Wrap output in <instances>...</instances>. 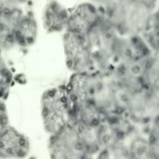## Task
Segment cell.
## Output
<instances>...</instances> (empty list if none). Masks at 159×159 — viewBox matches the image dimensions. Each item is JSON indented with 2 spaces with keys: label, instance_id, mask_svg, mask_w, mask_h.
<instances>
[{
  "label": "cell",
  "instance_id": "6da1fadb",
  "mask_svg": "<svg viewBox=\"0 0 159 159\" xmlns=\"http://www.w3.org/2000/svg\"><path fill=\"white\" fill-rule=\"evenodd\" d=\"M66 89L70 100H82L94 105L104 116L125 114L124 93L116 85L111 74H74Z\"/></svg>",
  "mask_w": 159,
  "mask_h": 159
},
{
  "label": "cell",
  "instance_id": "7a4b0ae2",
  "mask_svg": "<svg viewBox=\"0 0 159 159\" xmlns=\"http://www.w3.org/2000/svg\"><path fill=\"white\" fill-rule=\"evenodd\" d=\"M157 0H105L101 8L102 17L121 35L140 34L153 14Z\"/></svg>",
  "mask_w": 159,
  "mask_h": 159
},
{
  "label": "cell",
  "instance_id": "3957f363",
  "mask_svg": "<svg viewBox=\"0 0 159 159\" xmlns=\"http://www.w3.org/2000/svg\"><path fill=\"white\" fill-rule=\"evenodd\" d=\"M84 38L92 56L96 73L111 74L117 65L121 35L102 17Z\"/></svg>",
  "mask_w": 159,
  "mask_h": 159
},
{
  "label": "cell",
  "instance_id": "277c9868",
  "mask_svg": "<svg viewBox=\"0 0 159 159\" xmlns=\"http://www.w3.org/2000/svg\"><path fill=\"white\" fill-rule=\"evenodd\" d=\"M71 101L66 87L59 86L44 92L41 115L46 131L53 135L70 124Z\"/></svg>",
  "mask_w": 159,
  "mask_h": 159
},
{
  "label": "cell",
  "instance_id": "5b68a950",
  "mask_svg": "<svg viewBox=\"0 0 159 159\" xmlns=\"http://www.w3.org/2000/svg\"><path fill=\"white\" fill-rule=\"evenodd\" d=\"M158 91L144 88L133 93L124 94L125 115L136 126L147 127L158 118Z\"/></svg>",
  "mask_w": 159,
  "mask_h": 159
},
{
  "label": "cell",
  "instance_id": "8992f818",
  "mask_svg": "<svg viewBox=\"0 0 159 159\" xmlns=\"http://www.w3.org/2000/svg\"><path fill=\"white\" fill-rule=\"evenodd\" d=\"M62 41L67 67L74 74L96 73L84 35L65 31Z\"/></svg>",
  "mask_w": 159,
  "mask_h": 159
},
{
  "label": "cell",
  "instance_id": "52a82bcc",
  "mask_svg": "<svg viewBox=\"0 0 159 159\" xmlns=\"http://www.w3.org/2000/svg\"><path fill=\"white\" fill-rule=\"evenodd\" d=\"M48 149L51 159H94L86 153L75 128L71 124L50 135Z\"/></svg>",
  "mask_w": 159,
  "mask_h": 159
},
{
  "label": "cell",
  "instance_id": "ba28073f",
  "mask_svg": "<svg viewBox=\"0 0 159 159\" xmlns=\"http://www.w3.org/2000/svg\"><path fill=\"white\" fill-rule=\"evenodd\" d=\"M102 18L99 6L86 2L69 9L66 32L80 35L87 34Z\"/></svg>",
  "mask_w": 159,
  "mask_h": 159
},
{
  "label": "cell",
  "instance_id": "9c48e42d",
  "mask_svg": "<svg viewBox=\"0 0 159 159\" xmlns=\"http://www.w3.org/2000/svg\"><path fill=\"white\" fill-rule=\"evenodd\" d=\"M30 153L27 137L12 126L0 129V159H23Z\"/></svg>",
  "mask_w": 159,
  "mask_h": 159
},
{
  "label": "cell",
  "instance_id": "30bf717a",
  "mask_svg": "<svg viewBox=\"0 0 159 159\" xmlns=\"http://www.w3.org/2000/svg\"><path fill=\"white\" fill-rule=\"evenodd\" d=\"M22 12L21 7L7 3L0 12V48L2 51L16 47L15 27Z\"/></svg>",
  "mask_w": 159,
  "mask_h": 159
},
{
  "label": "cell",
  "instance_id": "8fae6325",
  "mask_svg": "<svg viewBox=\"0 0 159 159\" xmlns=\"http://www.w3.org/2000/svg\"><path fill=\"white\" fill-rule=\"evenodd\" d=\"M71 101L70 105V124L73 126H99L105 119L94 105L82 101Z\"/></svg>",
  "mask_w": 159,
  "mask_h": 159
},
{
  "label": "cell",
  "instance_id": "7c38bea8",
  "mask_svg": "<svg viewBox=\"0 0 159 159\" xmlns=\"http://www.w3.org/2000/svg\"><path fill=\"white\" fill-rule=\"evenodd\" d=\"M69 17V9L56 0H49L43 13V25L48 33L65 31Z\"/></svg>",
  "mask_w": 159,
  "mask_h": 159
},
{
  "label": "cell",
  "instance_id": "4fadbf2b",
  "mask_svg": "<svg viewBox=\"0 0 159 159\" xmlns=\"http://www.w3.org/2000/svg\"><path fill=\"white\" fill-rule=\"evenodd\" d=\"M37 36V22L34 14L24 11L20 16L15 27V43L19 47L33 45Z\"/></svg>",
  "mask_w": 159,
  "mask_h": 159
},
{
  "label": "cell",
  "instance_id": "5bb4252c",
  "mask_svg": "<svg viewBox=\"0 0 159 159\" xmlns=\"http://www.w3.org/2000/svg\"><path fill=\"white\" fill-rule=\"evenodd\" d=\"M77 131L78 137L83 144L86 153L94 157L102 149L103 144L101 137L99 126H74Z\"/></svg>",
  "mask_w": 159,
  "mask_h": 159
},
{
  "label": "cell",
  "instance_id": "9a60e30c",
  "mask_svg": "<svg viewBox=\"0 0 159 159\" xmlns=\"http://www.w3.org/2000/svg\"><path fill=\"white\" fill-rule=\"evenodd\" d=\"M127 141H129L128 144L123 143L127 148L129 159H153L146 136L137 131Z\"/></svg>",
  "mask_w": 159,
  "mask_h": 159
},
{
  "label": "cell",
  "instance_id": "2e32d148",
  "mask_svg": "<svg viewBox=\"0 0 159 159\" xmlns=\"http://www.w3.org/2000/svg\"><path fill=\"white\" fill-rule=\"evenodd\" d=\"M142 82L145 89L159 90L158 54H153L144 68Z\"/></svg>",
  "mask_w": 159,
  "mask_h": 159
},
{
  "label": "cell",
  "instance_id": "e0dca14e",
  "mask_svg": "<svg viewBox=\"0 0 159 159\" xmlns=\"http://www.w3.org/2000/svg\"><path fill=\"white\" fill-rule=\"evenodd\" d=\"M153 53L158 54V14L156 11L143 31L140 34Z\"/></svg>",
  "mask_w": 159,
  "mask_h": 159
},
{
  "label": "cell",
  "instance_id": "ac0fdd59",
  "mask_svg": "<svg viewBox=\"0 0 159 159\" xmlns=\"http://www.w3.org/2000/svg\"><path fill=\"white\" fill-rule=\"evenodd\" d=\"M148 127V131L146 134L148 145L153 159H158L159 155V132H158V118L151 123Z\"/></svg>",
  "mask_w": 159,
  "mask_h": 159
},
{
  "label": "cell",
  "instance_id": "d6986e66",
  "mask_svg": "<svg viewBox=\"0 0 159 159\" xmlns=\"http://www.w3.org/2000/svg\"><path fill=\"white\" fill-rule=\"evenodd\" d=\"M13 82V75L5 62L0 63V100L6 101L8 97Z\"/></svg>",
  "mask_w": 159,
  "mask_h": 159
},
{
  "label": "cell",
  "instance_id": "ffe728a7",
  "mask_svg": "<svg viewBox=\"0 0 159 159\" xmlns=\"http://www.w3.org/2000/svg\"><path fill=\"white\" fill-rule=\"evenodd\" d=\"M8 125V116L5 101L0 100V129Z\"/></svg>",
  "mask_w": 159,
  "mask_h": 159
},
{
  "label": "cell",
  "instance_id": "44dd1931",
  "mask_svg": "<svg viewBox=\"0 0 159 159\" xmlns=\"http://www.w3.org/2000/svg\"><path fill=\"white\" fill-rule=\"evenodd\" d=\"M6 3L7 4H11V5H14V6H19V7H21L23 5H26L27 3H29L31 0H4Z\"/></svg>",
  "mask_w": 159,
  "mask_h": 159
},
{
  "label": "cell",
  "instance_id": "7402d4cb",
  "mask_svg": "<svg viewBox=\"0 0 159 159\" xmlns=\"http://www.w3.org/2000/svg\"><path fill=\"white\" fill-rule=\"evenodd\" d=\"M6 4H7V3H6L4 0H0V12L2 11V9H3V7H5Z\"/></svg>",
  "mask_w": 159,
  "mask_h": 159
},
{
  "label": "cell",
  "instance_id": "603a6c76",
  "mask_svg": "<svg viewBox=\"0 0 159 159\" xmlns=\"http://www.w3.org/2000/svg\"><path fill=\"white\" fill-rule=\"evenodd\" d=\"M104 1H105V0H92V2H94V3H96V4H98V5H102Z\"/></svg>",
  "mask_w": 159,
  "mask_h": 159
},
{
  "label": "cell",
  "instance_id": "cb8c5ba5",
  "mask_svg": "<svg viewBox=\"0 0 159 159\" xmlns=\"http://www.w3.org/2000/svg\"><path fill=\"white\" fill-rule=\"evenodd\" d=\"M2 62H4V61H3V58H2V49L0 48V63H2Z\"/></svg>",
  "mask_w": 159,
  "mask_h": 159
}]
</instances>
